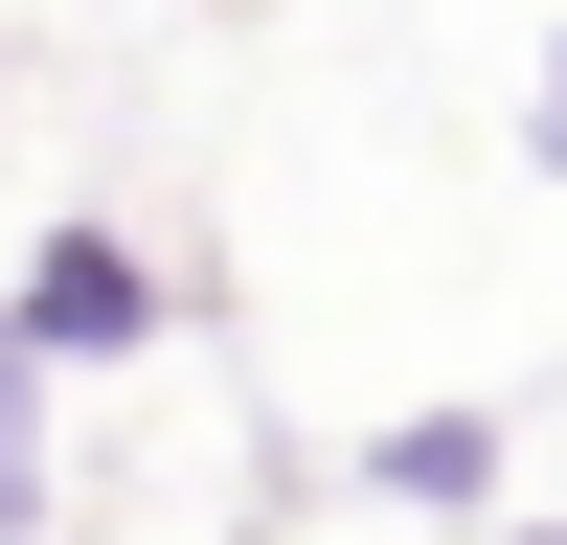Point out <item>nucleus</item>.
I'll use <instances>...</instances> for the list:
<instances>
[{"label":"nucleus","mask_w":567,"mask_h":545,"mask_svg":"<svg viewBox=\"0 0 567 545\" xmlns=\"http://www.w3.org/2000/svg\"><path fill=\"white\" fill-rule=\"evenodd\" d=\"M0 318H23V363H45V387H91V363H159V341H182V272L136 250V227H23Z\"/></svg>","instance_id":"1"},{"label":"nucleus","mask_w":567,"mask_h":545,"mask_svg":"<svg viewBox=\"0 0 567 545\" xmlns=\"http://www.w3.org/2000/svg\"><path fill=\"white\" fill-rule=\"evenodd\" d=\"M523 477V409H386V432H363V500H386V523H477V500Z\"/></svg>","instance_id":"2"},{"label":"nucleus","mask_w":567,"mask_h":545,"mask_svg":"<svg viewBox=\"0 0 567 545\" xmlns=\"http://www.w3.org/2000/svg\"><path fill=\"white\" fill-rule=\"evenodd\" d=\"M45 500H69V454H45V363L0 318V545H45Z\"/></svg>","instance_id":"3"},{"label":"nucleus","mask_w":567,"mask_h":545,"mask_svg":"<svg viewBox=\"0 0 567 545\" xmlns=\"http://www.w3.org/2000/svg\"><path fill=\"white\" fill-rule=\"evenodd\" d=\"M523 160H545V182H567V45H545V91H523Z\"/></svg>","instance_id":"4"},{"label":"nucleus","mask_w":567,"mask_h":545,"mask_svg":"<svg viewBox=\"0 0 567 545\" xmlns=\"http://www.w3.org/2000/svg\"><path fill=\"white\" fill-rule=\"evenodd\" d=\"M499 545H567V523H499Z\"/></svg>","instance_id":"5"}]
</instances>
